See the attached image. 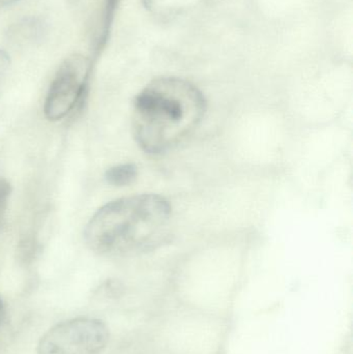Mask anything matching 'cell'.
Segmentation results:
<instances>
[{
	"label": "cell",
	"mask_w": 353,
	"mask_h": 354,
	"mask_svg": "<svg viewBox=\"0 0 353 354\" xmlns=\"http://www.w3.org/2000/svg\"><path fill=\"white\" fill-rule=\"evenodd\" d=\"M203 93L189 81L163 77L147 84L135 97L133 134L149 155H162L186 140L202 122Z\"/></svg>",
	"instance_id": "6da1fadb"
},
{
	"label": "cell",
	"mask_w": 353,
	"mask_h": 354,
	"mask_svg": "<svg viewBox=\"0 0 353 354\" xmlns=\"http://www.w3.org/2000/svg\"><path fill=\"white\" fill-rule=\"evenodd\" d=\"M171 218V205L162 196L120 198L95 212L85 228V241L101 255H138L157 249L167 239Z\"/></svg>",
	"instance_id": "7a4b0ae2"
},
{
	"label": "cell",
	"mask_w": 353,
	"mask_h": 354,
	"mask_svg": "<svg viewBox=\"0 0 353 354\" xmlns=\"http://www.w3.org/2000/svg\"><path fill=\"white\" fill-rule=\"evenodd\" d=\"M224 338L221 316L174 310L159 320V354H217Z\"/></svg>",
	"instance_id": "3957f363"
},
{
	"label": "cell",
	"mask_w": 353,
	"mask_h": 354,
	"mask_svg": "<svg viewBox=\"0 0 353 354\" xmlns=\"http://www.w3.org/2000/svg\"><path fill=\"white\" fill-rule=\"evenodd\" d=\"M91 68V60L79 54L62 62L46 97L44 112L48 120H62L83 103L88 91Z\"/></svg>",
	"instance_id": "277c9868"
},
{
	"label": "cell",
	"mask_w": 353,
	"mask_h": 354,
	"mask_svg": "<svg viewBox=\"0 0 353 354\" xmlns=\"http://www.w3.org/2000/svg\"><path fill=\"white\" fill-rule=\"evenodd\" d=\"M109 341L107 326L93 318L56 324L39 340L37 354H99Z\"/></svg>",
	"instance_id": "5b68a950"
},
{
	"label": "cell",
	"mask_w": 353,
	"mask_h": 354,
	"mask_svg": "<svg viewBox=\"0 0 353 354\" xmlns=\"http://www.w3.org/2000/svg\"><path fill=\"white\" fill-rule=\"evenodd\" d=\"M145 10L157 20H175L207 6L211 0H142Z\"/></svg>",
	"instance_id": "8992f818"
},
{
	"label": "cell",
	"mask_w": 353,
	"mask_h": 354,
	"mask_svg": "<svg viewBox=\"0 0 353 354\" xmlns=\"http://www.w3.org/2000/svg\"><path fill=\"white\" fill-rule=\"evenodd\" d=\"M116 1L117 0H103V3H102L99 22H97V31H95V45H93L95 56L99 55L101 50L105 47L108 35H109L110 26L113 20L114 12H115Z\"/></svg>",
	"instance_id": "52a82bcc"
},
{
	"label": "cell",
	"mask_w": 353,
	"mask_h": 354,
	"mask_svg": "<svg viewBox=\"0 0 353 354\" xmlns=\"http://www.w3.org/2000/svg\"><path fill=\"white\" fill-rule=\"evenodd\" d=\"M41 31L43 28L39 21L35 19H27L12 27L10 37L16 43H27L37 39L41 35Z\"/></svg>",
	"instance_id": "ba28073f"
},
{
	"label": "cell",
	"mask_w": 353,
	"mask_h": 354,
	"mask_svg": "<svg viewBox=\"0 0 353 354\" xmlns=\"http://www.w3.org/2000/svg\"><path fill=\"white\" fill-rule=\"evenodd\" d=\"M138 176V169L134 164H122L114 166L106 172L105 177L110 185L124 187L132 185Z\"/></svg>",
	"instance_id": "9c48e42d"
},
{
	"label": "cell",
	"mask_w": 353,
	"mask_h": 354,
	"mask_svg": "<svg viewBox=\"0 0 353 354\" xmlns=\"http://www.w3.org/2000/svg\"><path fill=\"white\" fill-rule=\"evenodd\" d=\"M10 196V185L4 178H0V227L6 216L8 208V199Z\"/></svg>",
	"instance_id": "30bf717a"
},
{
	"label": "cell",
	"mask_w": 353,
	"mask_h": 354,
	"mask_svg": "<svg viewBox=\"0 0 353 354\" xmlns=\"http://www.w3.org/2000/svg\"><path fill=\"white\" fill-rule=\"evenodd\" d=\"M8 66H10V57H8L6 52L0 50V78H1L2 75L6 72Z\"/></svg>",
	"instance_id": "8fae6325"
},
{
	"label": "cell",
	"mask_w": 353,
	"mask_h": 354,
	"mask_svg": "<svg viewBox=\"0 0 353 354\" xmlns=\"http://www.w3.org/2000/svg\"><path fill=\"white\" fill-rule=\"evenodd\" d=\"M4 315V306L3 303H2L1 299H0V326H1L2 319H3Z\"/></svg>",
	"instance_id": "7c38bea8"
},
{
	"label": "cell",
	"mask_w": 353,
	"mask_h": 354,
	"mask_svg": "<svg viewBox=\"0 0 353 354\" xmlns=\"http://www.w3.org/2000/svg\"><path fill=\"white\" fill-rule=\"evenodd\" d=\"M18 1V0H0V8L1 6H8V4L14 3V2Z\"/></svg>",
	"instance_id": "4fadbf2b"
}]
</instances>
